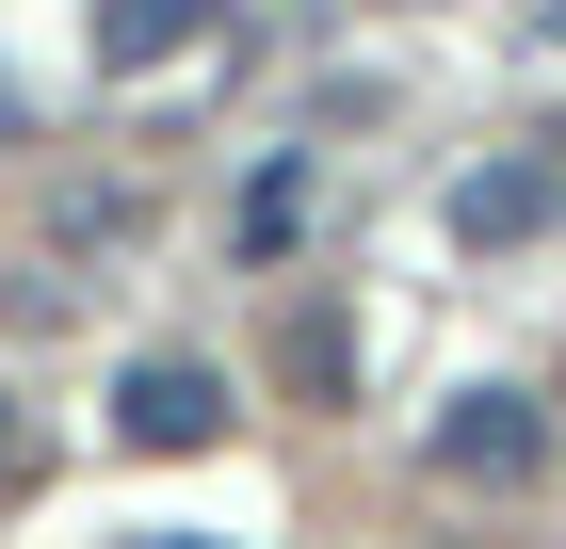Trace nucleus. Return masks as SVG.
Returning <instances> with one entry per match:
<instances>
[{
  "instance_id": "423d86ee",
  "label": "nucleus",
  "mask_w": 566,
  "mask_h": 549,
  "mask_svg": "<svg viewBox=\"0 0 566 549\" xmlns=\"http://www.w3.org/2000/svg\"><path fill=\"white\" fill-rule=\"evenodd\" d=\"M146 549H227V534H146Z\"/></svg>"
},
{
  "instance_id": "20e7f679",
  "label": "nucleus",
  "mask_w": 566,
  "mask_h": 549,
  "mask_svg": "<svg viewBox=\"0 0 566 549\" xmlns=\"http://www.w3.org/2000/svg\"><path fill=\"white\" fill-rule=\"evenodd\" d=\"M551 226V162H485V178H453V243H534Z\"/></svg>"
},
{
  "instance_id": "f257e3e1",
  "label": "nucleus",
  "mask_w": 566,
  "mask_h": 549,
  "mask_svg": "<svg viewBox=\"0 0 566 549\" xmlns=\"http://www.w3.org/2000/svg\"><path fill=\"white\" fill-rule=\"evenodd\" d=\"M114 436H130V453H211V436H227V372H211V356H130Z\"/></svg>"
},
{
  "instance_id": "7ed1b4c3",
  "label": "nucleus",
  "mask_w": 566,
  "mask_h": 549,
  "mask_svg": "<svg viewBox=\"0 0 566 549\" xmlns=\"http://www.w3.org/2000/svg\"><path fill=\"white\" fill-rule=\"evenodd\" d=\"M534 453H551L534 388H470V404L437 421V468H453V485H534Z\"/></svg>"
},
{
  "instance_id": "6e6552de",
  "label": "nucleus",
  "mask_w": 566,
  "mask_h": 549,
  "mask_svg": "<svg viewBox=\"0 0 566 549\" xmlns=\"http://www.w3.org/2000/svg\"><path fill=\"white\" fill-rule=\"evenodd\" d=\"M551 33H566V17H551Z\"/></svg>"
},
{
  "instance_id": "0eeeda50",
  "label": "nucleus",
  "mask_w": 566,
  "mask_h": 549,
  "mask_svg": "<svg viewBox=\"0 0 566 549\" xmlns=\"http://www.w3.org/2000/svg\"><path fill=\"white\" fill-rule=\"evenodd\" d=\"M0 468H17V404H0Z\"/></svg>"
},
{
  "instance_id": "f03ea898",
  "label": "nucleus",
  "mask_w": 566,
  "mask_h": 549,
  "mask_svg": "<svg viewBox=\"0 0 566 549\" xmlns=\"http://www.w3.org/2000/svg\"><path fill=\"white\" fill-rule=\"evenodd\" d=\"M243 0H97L82 49H97V82H146V65H178V49H211Z\"/></svg>"
},
{
  "instance_id": "39448f33",
  "label": "nucleus",
  "mask_w": 566,
  "mask_h": 549,
  "mask_svg": "<svg viewBox=\"0 0 566 549\" xmlns=\"http://www.w3.org/2000/svg\"><path fill=\"white\" fill-rule=\"evenodd\" d=\"M0 146H17V65H0Z\"/></svg>"
}]
</instances>
